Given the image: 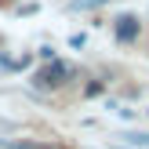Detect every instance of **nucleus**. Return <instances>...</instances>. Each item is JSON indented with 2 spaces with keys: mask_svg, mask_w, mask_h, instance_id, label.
<instances>
[{
  "mask_svg": "<svg viewBox=\"0 0 149 149\" xmlns=\"http://www.w3.org/2000/svg\"><path fill=\"white\" fill-rule=\"evenodd\" d=\"M51 149H62V146H51Z\"/></svg>",
  "mask_w": 149,
  "mask_h": 149,
  "instance_id": "4",
  "label": "nucleus"
},
{
  "mask_svg": "<svg viewBox=\"0 0 149 149\" xmlns=\"http://www.w3.org/2000/svg\"><path fill=\"white\" fill-rule=\"evenodd\" d=\"M69 77H73V69H69V65L51 58V65H44V69L36 73V77H33V84H36V87H62Z\"/></svg>",
  "mask_w": 149,
  "mask_h": 149,
  "instance_id": "1",
  "label": "nucleus"
},
{
  "mask_svg": "<svg viewBox=\"0 0 149 149\" xmlns=\"http://www.w3.org/2000/svg\"><path fill=\"white\" fill-rule=\"evenodd\" d=\"M116 36H120L124 44L138 40V18H131V15H120V18H116Z\"/></svg>",
  "mask_w": 149,
  "mask_h": 149,
  "instance_id": "2",
  "label": "nucleus"
},
{
  "mask_svg": "<svg viewBox=\"0 0 149 149\" xmlns=\"http://www.w3.org/2000/svg\"><path fill=\"white\" fill-rule=\"evenodd\" d=\"M98 4H106V0H73V7H98Z\"/></svg>",
  "mask_w": 149,
  "mask_h": 149,
  "instance_id": "3",
  "label": "nucleus"
}]
</instances>
